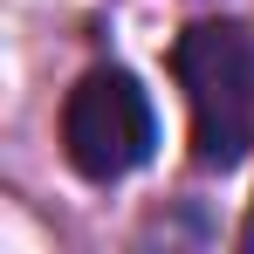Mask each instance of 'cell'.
Wrapping results in <instances>:
<instances>
[{
  "instance_id": "obj_3",
  "label": "cell",
  "mask_w": 254,
  "mask_h": 254,
  "mask_svg": "<svg viewBox=\"0 0 254 254\" xmlns=\"http://www.w3.org/2000/svg\"><path fill=\"white\" fill-rule=\"evenodd\" d=\"M241 248H254V213H248V227H241Z\"/></svg>"
},
{
  "instance_id": "obj_2",
  "label": "cell",
  "mask_w": 254,
  "mask_h": 254,
  "mask_svg": "<svg viewBox=\"0 0 254 254\" xmlns=\"http://www.w3.org/2000/svg\"><path fill=\"white\" fill-rule=\"evenodd\" d=\"M158 151V110L130 69H89L62 103V158L89 186H117Z\"/></svg>"
},
{
  "instance_id": "obj_1",
  "label": "cell",
  "mask_w": 254,
  "mask_h": 254,
  "mask_svg": "<svg viewBox=\"0 0 254 254\" xmlns=\"http://www.w3.org/2000/svg\"><path fill=\"white\" fill-rule=\"evenodd\" d=\"M172 76L186 89L192 158L234 172L254 144V35L241 21H192L172 48Z\"/></svg>"
}]
</instances>
